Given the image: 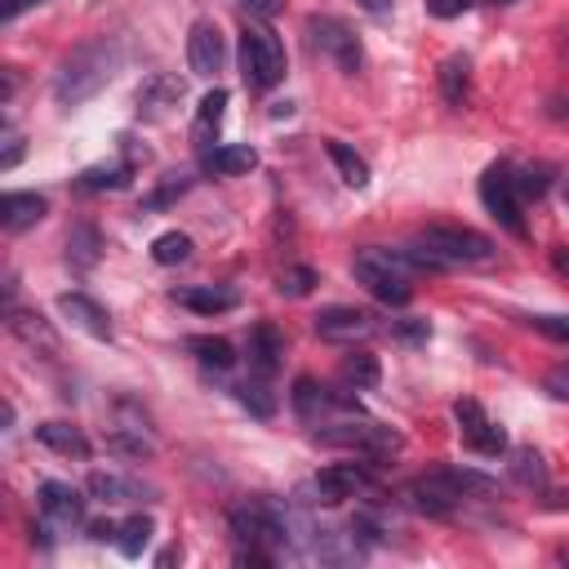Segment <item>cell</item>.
<instances>
[{"label": "cell", "instance_id": "1", "mask_svg": "<svg viewBox=\"0 0 569 569\" xmlns=\"http://www.w3.org/2000/svg\"><path fill=\"white\" fill-rule=\"evenodd\" d=\"M121 41L116 37H99V41H85L81 50H72L54 76V103L59 107H81L90 103L99 90H107L121 72Z\"/></svg>", "mask_w": 569, "mask_h": 569}, {"label": "cell", "instance_id": "2", "mask_svg": "<svg viewBox=\"0 0 569 569\" xmlns=\"http://www.w3.org/2000/svg\"><path fill=\"white\" fill-rule=\"evenodd\" d=\"M240 72L254 90H271L284 81V45L267 23H245L240 32Z\"/></svg>", "mask_w": 569, "mask_h": 569}, {"label": "cell", "instance_id": "3", "mask_svg": "<svg viewBox=\"0 0 569 569\" xmlns=\"http://www.w3.org/2000/svg\"><path fill=\"white\" fill-rule=\"evenodd\" d=\"M352 276L365 284V290H370L379 303H387V308H405V303L414 299L410 271H405L387 249H365V254H356Z\"/></svg>", "mask_w": 569, "mask_h": 569}, {"label": "cell", "instance_id": "4", "mask_svg": "<svg viewBox=\"0 0 569 569\" xmlns=\"http://www.w3.org/2000/svg\"><path fill=\"white\" fill-rule=\"evenodd\" d=\"M418 245L432 249L445 267H458V262H489L494 258V240L472 231V227H458V223H432L418 231Z\"/></svg>", "mask_w": 569, "mask_h": 569}, {"label": "cell", "instance_id": "5", "mask_svg": "<svg viewBox=\"0 0 569 569\" xmlns=\"http://www.w3.org/2000/svg\"><path fill=\"white\" fill-rule=\"evenodd\" d=\"M321 445H339V449H356V454H370V458H392L405 441L396 427H383V423H370V418H348V423H325L317 432Z\"/></svg>", "mask_w": 569, "mask_h": 569}, {"label": "cell", "instance_id": "6", "mask_svg": "<svg viewBox=\"0 0 569 569\" xmlns=\"http://www.w3.org/2000/svg\"><path fill=\"white\" fill-rule=\"evenodd\" d=\"M480 205L511 231V236H525V214H520V192H516V169L507 161L489 165L480 174Z\"/></svg>", "mask_w": 569, "mask_h": 569}, {"label": "cell", "instance_id": "7", "mask_svg": "<svg viewBox=\"0 0 569 569\" xmlns=\"http://www.w3.org/2000/svg\"><path fill=\"white\" fill-rule=\"evenodd\" d=\"M308 37H312V45H317L325 59H334V63H339V72H348V76H356V72H361L365 50H361L356 32H352L343 19L312 14V19H308Z\"/></svg>", "mask_w": 569, "mask_h": 569}, {"label": "cell", "instance_id": "8", "mask_svg": "<svg viewBox=\"0 0 569 569\" xmlns=\"http://www.w3.org/2000/svg\"><path fill=\"white\" fill-rule=\"evenodd\" d=\"M454 418H458V432H463V445H467V449H476V454H485V458L507 454V432H503L498 423H489V414H485L480 401H472V396L454 401Z\"/></svg>", "mask_w": 569, "mask_h": 569}, {"label": "cell", "instance_id": "9", "mask_svg": "<svg viewBox=\"0 0 569 569\" xmlns=\"http://www.w3.org/2000/svg\"><path fill=\"white\" fill-rule=\"evenodd\" d=\"M405 503H410L414 511L432 516V520H445V516L458 511L463 494H458V485H454L445 472H432V476H418V480L405 485Z\"/></svg>", "mask_w": 569, "mask_h": 569}, {"label": "cell", "instance_id": "10", "mask_svg": "<svg viewBox=\"0 0 569 569\" xmlns=\"http://www.w3.org/2000/svg\"><path fill=\"white\" fill-rule=\"evenodd\" d=\"M374 485V476H370V467L365 463H330L321 476H317V498L321 503H343V498H356V494H365Z\"/></svg>", "mask_w": 569, "mask_h": 569}, {"label": "cell", "instance_id": "11", "mask_svg": "<svg viewBox=\"0 0 569 569\" xmlns=\"http://www.w3.org/2000/svg\"><path fill=\"white\" fill-rule=\"evenodd\" d=\"M187 63H192L196 76H218V72H223L227 45H223L218 23H209V19L192 23V37H187Z\"/></svg>", "mask_w": 569, "mask_h": 569}, {"label": "cell", "instance_id": "12", "mask_svg": "<svg viewBox=\"0 0 569 569\" xmlns=\"http://www.w3.org/2000/svg\"><path fill=\"white\" fill-rule=\"evenodd\" d=\"M374 330H379V321L370 312H361V308H325L317 317V334L330 339V343H361Z\"/></svg>", "mask_w": 569, "mask_h": 569}, {"label": "cell", "instance_id": "13", "mask_svg": "<svg viewBox=\"0 0 569 569\" xmlns=\"http://www.w3.org/2000/svg\"><path fill=\"white\" fill-rule=\"evenodd\" d=\"M59 312H63L76 330H85L90 339L112 343V317H107V308L94 303L90 294H63V299H59Z\"/></svg>", "mask_w": 569, "mask_h": 569}, {"label": "cell", "instance_id": "14", "mask_svg": "<svg viewBox=\"0 0 569 569\" xmlns=\"http://www.w3.org/2000/svg\"><path fill=\"white\" fill-rule=\"evenodd\" d=\"M45 214H50V200L37 192H6V200H0V227L14 231V236L37 227Z\"/></svg>", "mask_w": 569, "mask_h": 569}, {"label": "cell", "instance_id": "15", "mask_svg": "<svg viewBox=\"0 0 569 569\" xmlns=\"http://www.w3.org/2000/svg\"><path fill=\"white\" fill-rule=\"evenodd\" d=\"M174 299L196 317H223L240 303V294L227 290V284H192V290H174Z\"/></svg>", "mask_w": 569, "mask_h": 569}, {"label": "cell", "instance_id": "16", "mask_svg": "<svg viewBox=\"0 0 569 569\" xmlns=\"http://www.w3.org/2000/svg\"><path fill=\"white\" fill-rule=\"evenodd\" d=\"M41 511L59 525H81L85 520V498H81V489L63 485V480H45L41 485Z\"/></svg>", "mask_w": 569, "mask_h": 569}, {"label": "cell", "instance_id": "17", "mask_svg": "<svg viewBox=\"0 0 569 569\" xmlns=\"http://www.w3.org/2000/svg\"><path fill=\"white\" fill-rule=\"evenodd\" d=\"M280 356H284V334L276 325H267V321L254 325L249 330V370L267 379V374L280 370Z\"/></svg>", "mask_w": 569, "mask_h": 569}, {"label": "cell", "instance_id": "18", "mask_svg": "<svg viewBox=\"0 0 569 569\" xmlns=\"http://www.w3.org/2000/svg\"><path fill=\"white\" fill-rule=\"evenodd\" d=\"M436 85H441V99L449 107H467L472 103V59L467 54H449L436 72Z\"/></svg>", "mask_w": 569, "mask_h": 569}, {"label": "cell", "instance_id": "19", "mask_svg": "<svg viewBox=\"0 0 569 569\" xmlns=\"http://www.w3.org/2000/svg\"><path fill=\"white\" fill-rule=\"evenodd\" d=\"M10 330L28 343V348H37L41 356H59V334H54V325L41 317V312H23V308H10Z\"/></svg>", "mask_w": 569, "mask_h": 569}, {"label": "cell", "instance_id": "20", "mask_svg": "<svg viewBox=\"0 0 569 569\" xmlns=\"http://www.w3.org/2000/svg\"><path fill=\"white\" fill-rule=\"evenodd\" d=\"M178 103H183V81H178V76H169V72H156V76L138 90V112H143V116H152V121H156V116H165V112H169V107H178Z\"/></svg>", "mask_w": 569, "mask_h": 569}, {"label": "cell", "instance_id": "21", "mask_svg": "<svg viewBox=\"0 0 569 569\" xmlns=\"http://www.w3.org/2000/svg\"><path fill=\"white\" fill-rule=\"evenodd\" d=\"M85 489H90V498H99V503H147V498H152L147 485H138V480H130V476H116V472H94Z\"/></svg>", "mask_w": 569, "mask_h": 569}, {"label": "cell", "instance_id": "22", "mask_svg": "<svg viewBox=\"0 0 569 569\" xmlns=\"http://www.w3.org/2000/svg\"><path fill=\"white\" fill-rule=\"evenodd\" d=\"M37 441L50 445L54 454H68V458H90L94 454V445L85 441V432L72 427V423H41L37 427Z\"/></svg>", "mask_w": 569, "mask_h": 569}, {"label": "cell", "instance_id": "23", "mask_svg": "<svg viewBox=\"0 0 569 569\" xmlns=\"http://www.w3.org/2000/svg\"><path fill=\"white\" fill-rule=\"evenodd\" d=\"M223 112H227V90H209V94L200 99V107H196V121H192V138H196L200 147H209V143L218 138Z\"/></svg>", "mask_w": 569, "mask_h": 569}, {"label": "cell", "instance_id": "24", "mask_svg": "<svg viewBox=\"0 0 569 569\" xmlns=\"http://www.w3.org/2000/svg\"><path fill=\"white\" fill-rule=\"evenodd\" d=\"M99 258H103V236H99V227H94V223H76L72 236H68V262H72L76 271H90Z\"/></svg>", "mask_w": 569, "mask_h": 569}, {"label": "cell", "instance_id": "25", "mask_svg": "<svg viewBox=\"0 0 569 569\" xmlns=\"http://www.w3.org/2000/svg\"><path fill=\"white\" fill-rule=\"evenodd\" d=\"M254 165H258V152L254 147H214V152H205V169L209 174H223V178L249 174Z\"/></svg>", "mask_w": 569, "mask_h": 569}, {"label": "cell", "instance_id": "26", "mask_svg": "<svg viewBox=\"0 0 569 569\" xmlns=\"http://www.w3.org/2000/svg\"><path fill=\"white\" fill-rule=\"evenodd\" d=\"M325 152H330V161H334V169H339V178L348 183V187H370V165H365V156H356L348 143H339V138H330L325 143Z\"/></svg>", "mask_w": 569, "mask_h": 569}, {"label": "cell", "instance_id": "27", "mask_svg": "<svg viewBox=\"0 0 569 569\" xmlns=\"http://www.w3.org/2000/svg\"><path fill=\"white\" fill-rule=\"evenodd\" d=\"M187 352L205 365V370H231L236 365V348L227 343V339H214V334H196V339H187Z\"/></svg>", "mask_w": 569, "mask_h": 569}, {"label": "cell", "instance_id": "28", "mask_svg": "<svg viewBox=\"0 0 569 569\" xmlns=\"http://www.w3.org/2000/svg\"><path fill=\"white\" fill-rule=\"evenodd\" d=\"M294 410H299L303 423H321V414L330 410V387L303 374V379L294 383Z\"/></svg>", "mask_w": 569, "mask_h": 569}, {"label": "cell", "instance_id": "29", "mask_svg": "<svg viewBox=\"0 0 569 569\" xmlns=\"http://www.w3.org/2000/svg\"><path fill=\"white\" fill-rule=\"evenodd\" d=\"M379 379H383L379 356H370V352H348V356H343V383H348V387L370 392V387H379Z\"/></svg>", "mask_w": 569, "mask_h": 569}, {"label": "cell", "instance_id": "30", "mask_svg": "<svg viewBox=\"0 0 569 569\" xmlns=\"http://www.w3.org/2000/svg\"><path fill=\"white\" fill-rule=\"evenodd\" d=\"M231 392H236V401H240L254 418H262V423H267V418H276V392L262 383V374H258V379H249V383H236Z\"/></svg>", "mask_w": 569, "mask_h": 569}, {"label": "cell", "instance_id": "31", "mask_svg": "<svg viewBox=\"0 0 569 569\" xmlns=\"http://www.w3.org/2000/svg\"><path fill=\"white\" fill-rule=\"evenodd\" d=\"M152 534H156L152 516H130V520H121V525H116V547H121V556L138 560V556H143V547L152 542Z\"/></svg>", "mask_w": 569, "mask_h": 569}, {"label": "cell", "instance_id": "32", "mask_svg": "<svg viewBox=\"0 0 569 569\" xmlns=\"http://www.w3.org/2000/svg\"><path fill=\"white\" fill-rule=\"evenodd\" d=\"M130 174H134V165L125 161V165H94V169H85L81 178H76V187L81 192H121V187H130Z\"/></svg>", "mask_w": 569, "mask_h": 569}, {"label": "cell", "instance_id": "33", "mask_svg": "<svg viewBox=\"0 0 569 569\" xmlns=\"http://www.w3.org/2000/svg\"><path fill=\"white\" fill-rule=\"evenodd\" d=\"M147 427H116L112 436H107V449L112 454H125V458H152L156 454V445H152V436H143Z\"/></svg>", "mask_w": 569, "mask_h": 569}, {"label": "cell", "instance_id": "34", "mask_svg": "<svg viewBox=\"0 0 569 569\" xmlns=\"http://www.w3.org/2000/svg\"><path fill=\"white\" fill-rule=\"evenodd\" d=\"M511 480H520L525 489H547V463L538 449H516L511 454Z\"/></svg>", "mask_w": 569, "mask_h": 569}, {"label": "cell", "instance_id": "35", "mask_svg": "<svg viewBox=\"0 0 569 569\" xmlns=\"http://www.w3.org/2000/svg\"><path fill=\"white\" fill-rule=\"evenodd\" d=\"M152 258H156L161 267H178V262H187V258H192V236H183V231H165V236H156V240H152Z\"/></svg>", "mask_w": 569, "mask_h": 569}, {"label": "cell", "instance_id": "36", "mask_svg": "<svg viewBox=\"0 0 569 569\" xmlns=\"http://www.w3.org/2000/svg\"><path fill=\"white\" fill-rule=\"evenodd\" d=\"M317 280H321V276H317L312 267H303V262H299V267H284V271H280L276 290H280L284 299H308V294L317 290Z\"/></svg>", "mask_w": 569, "mask_h": 569}, {"label": "cell", "instance_id": "37", "mask_svg": "<svg viewBox=\"0 0 569 569\" xmlns=\"http://www.w3.org/2000/svg\"><path fill=\"white\" fill-rule=\"evenodd\" d=\"M441 472L458 485V494H463V498H472V494H476V498L494 494V480H489L485 472H472V467H441Z\"/></svg>", "mask_w": 569, "mask_h": 569}, {"label": "cell", "instance_id": "38", "mask_svg": "<svg viewBox=\"0 0 569 569\" xmlns=\"http://www.w3.org/2000/svg\"><path fill=\"white\" fill-rule=\"evenodd\" d=\"M547 183H551V169H547V165H525V169H516V192H520V200H538V196L547 192Z\"/></svg>", "mask_w": 569, "mask_h": 569}, {"label": "cell", "instance_id": "39", "mask_svg": "<svg viewBox=\"0 0 569 569\" xmlns=\"http://www.w3.org/2000/svg\"><path fill=\"white\" fill-rule=\"evenodd\" d=\"M529 325L551 343H569V317H534Z\"/></svg>", "mask_w": 569, "mask_h": 569}, {"label": "cell", "instance_id": "40", "mask_svg": "<svg viewBox=\"0 0 569 569\" xmlns=\"http://www.w3.org/2000/svg\"><path fill=\"white\" fill-rule=\"evenodd\" d=\"M392 334H396L401 343H414V348L432 339V330H427V321H418V317H410V321H396V325H392Z\"/></svg>", "mask_w": 569, "mask_h": 569}, {"label": "cell", "instance_id": "41", "mask_svg": "<svg viewBox=\"0 0 569 569\" xmlns=\"http://www.w3.org/2000/svg\"><path fill=\"white\" fill-rule=\"evenodd\" d=\"M542 392H547L551 401H565V405H569V365H556V370H547V379H542Z\"/></svg>", "mask_w": 569, "mask_h": 569}, {"label": "cell", "instance_id": "42", "mask_svg": "<svg viewBox=\"0 0 569 569\" xmlns=\"http://www.w3.org/2000/svg\"><path fill=\"white\" fill-rule=\"evenodd\" d=\"M467 10H472V0H427L432 19H463Z\"/></svg>", "mask_w": 569, "mask_h": 569}, {"label": "cell", "instance_id": "43", "mask_svg": "<svg viewBox=\"0 0 569 569\" xmlns=\"http://www.w3.org/2000/svg\"><path fill=\"white\" fill-rule=\"evenodd\" d=\"M236 6L249 14V19H276L284 10V0H236Z\"/></svg>", "mask_w": 569, "mask_h": 569}, {"label": "cell", "instance_id": "44", "mask_svg": "<svg viewBox=\"0 0 569 569\" xmlns=\"http://www.w3.org/2000/svg\"><path fill=\"white\" fill-rule=\"evenodd\" d=\"M37 6H45V0H6V10H0V19H6V23H14L19 14L37 10Z\"/></svg>", "mask_w": 569, "mask_h": 569}, {"label": "cell", "instance_id": "45", "mask_svg": "<svg viewBox=\"0 0 569 569\" xmlns=\"http://www.w3.org/2000/svg\"><path fill=\"white\" fill-rule=\"evenodd\" d=\"M19 161H23V138L10 134V147H6V156H0V169H14Z\"/></svg>", "mask_w": 569, "mask_h": 569}, {"label": "cell", "instance_id": "46", "mask_svg": "<svg viewBox=\"0 0 569 569\" xmlns=\"http://www.w3.org/2000/svg\"><path fill=\"white\" fill-rule=\"evenodd\" d=\"M90 538H94V542H107V538H116V525H112V520H94V525H90Z\"/></svg>", "mask_w": 569, "mask_h": 569}, {"label": "cell", "instance_id": "47", "mask_svg": "<svg viewBox=\"0 0 569 569\" xmlns=\"http://www.w3.org/2000/svg\"><path fill=\"white\" fill-rule=\"evenodd\" d=\"M361 10H370V14H387L392 10V0H356Z\"/></svg>", "mask_w": 569, "mask_h": 569}, {"label": "cell", "instance_id": "48", "mask_svg": "<svg viewBox=\"0 0 569 569\" xmlns=\"http://www.w3.org/2000/svg\"><path fill=\"white\" fill-rule=\"evenodd\" d=\"M178 556H183V551H178V547H169V551H161V556H156V565H161V569H165V565H174V560H178Z\"/></svg>", "mask_w": 569, "mask_h": 569}, {"label": "cell", "instance_id": "49", "mask_svg": "<svg viewBox=\"0 0 569 569\" xmlns=\"http://www.w3.org/2000/svg\"><path fill=\"white\" fill-rule=\"evenodd\" d=\"M556 267L569 276V249H556Z\"/></svg>", "mask_w": 569, "mask_h": 569}, {"label": "cell", "instance_id": "50", "mask_svg": "<svg viewBox=\"0 0 569 569\" xmlns=\"http://www.w3.org/2000/svg\"><path fill=\"white\" fill-rule=\"evenodd\" d=\"M494 6H511V0H494Z\"/></svg>", "mask_w": 569, "mask_h": 569}, {"label": "cell", "instance_id": "51", "mask_svg": "<svg viewBox=\"0 0 569 569\" xmlns=\"http://www.w3.org/2000/svg\"><path fill=\"white\" fill-rule=\"evenodd\" d=\"M565 200H569V187H565Z\"/></svg>", "mask_w": 569, "mask_h": 569}]
</instances>
